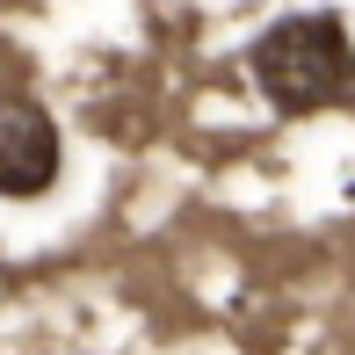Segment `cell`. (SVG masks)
Returning <instances> with one entry per match:
<instances>
[{
  "label": "cell",
  "mask_w": 355,
  "mask_h": 355,
  "mask_svg": "<svg viewBox=\"0 0 355 355\" xmlns=\"http://www.w3.org/2000/svg\"><path fill=\"white\" fill-rule=\"evenodd\" d=\"M247 73H254V87L268 94L276 116L341 109V102H355V44H348V22L334 8L283 15V22H268L261 37H254Z\"/></svg>",
  "instance_id": "6da1fadb"
},
{
  "label": "cell",
  "mask_w": 355,
  "mask_h": 355,
  "mask_svg": "<svg viewBox=\"0 0 355 355\" xmlns=\"http://www.w3.org/2000/svg\"><path fill=\"white\" fill-rule=\"evenodd\" d=\"M66 167V145H58V123L44 116L29 94H0V196L22 203L44 196Z\"/></svg>",
  "instance_id": "7a4b0ae2"
}]
</instances>
